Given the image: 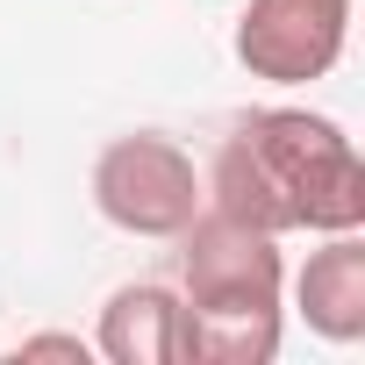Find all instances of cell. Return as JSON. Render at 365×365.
Listing matches in <instances>:
<instances>
[{
    "label": "cell",
    "mask_w": 365,
    "mask_h": 365,
    "mask_svg": "<svg viewBox=\"0 0 365 365\" xmlns=\"http://www.w3.org/2000/svg\"><path fill=\"white\" fill-rule=\"evenodd\" d=\"M201 201H208V187H201L194 150L158 129L115 136L93 158V208L129 237H179L201 215Z\"/></svg>",
    "instance_id": "3"
},
{
    "label": "cell",
    "mask_w": 365,
    "mask_h": 365,
    "mask_svg": "<svg viewBox=\"0 0 365 365\" xmlns=\"http://www.w3.org/2000/svg\"><path fill=\"white\" fill-rule=\"evenodd\" d=\"M351 43V0H244L237 65L265 86L329 79Z\"/></svg>",
    "instance_id": "4"
},
{
    "label": "cell",
    "mask_w": 365,
    "mask_h": 365,
    "mask_svg": "<svg viewBox=\"0 0 365 365\" xmlns=\"http://www.w3.org/2000/svg\"><path fill=\"white\" fill-rule=\"evenodd\" d=\"M187 287V365H272L279 358V301H287V258L272 230H251L201 201V215L179 230Z\"/></svg>",
    "instance_id": "2"
},
{
    "label": "cell",
    "mask_w": 365,
    "mask_h": 365,
    "mask_svg": "<svg viewBox=\"0 0 365 365\" xmlns=\"http://www.w3.org/2000/svg\"><path fill=\"white\" fill-rule=\"evenodd\" d=\"M201 187H208V208H222L251 230H272V237L365 230V158L329 115H308V108L244 115L222 136L215 172Z\"/></svg>",
    "instance_id": "1"
},
{
    "label": "cell",
    "mask_w": 365,
    "mask_h": 365,
    "mask_svg": "<svg viewBox=\"0 0 365 365\" xmlns=\"http://www.w3.org/2000/svg\"><path fill=\"white\" fill-rule=\"evenodd\" d=\"M93 351L108 365H187V315H179V294L158 279L115 287L93 329Z\"/></svg>",
    "instance_id": "5"
},
{
    "label": "cell",
    "mask_w": 365,
    "mask_h": 365,
    "mask_svg": "<svg viewBox=\"0 0 365 365\" xmlns=\"http://www.w3.org/2000/svg\"><path fill=\"white\" fill-rule=\"evenodd\" d=\"M294 308L322 344L365 336V237L358 230H336L322 237V251H308V265L294 272Z\"/></svg>",
    "instance_id": "6"
},
{
    "label": "cell",
    "mask_w": 365,
    "mask_h": 365,
    "mask_svg": "<svg viewBox=\"0 0 365 365\" xmlns=\"http://www.w3.org/2000/svg\"><path fill=\"white\" fill-rule=\"evenodd\" d=\"M29 358H65V365H86V358H93V344H86V336H22V344H15V365H29Z\"/></svg>",
    "instance_id": "7"
}]
</instances>
